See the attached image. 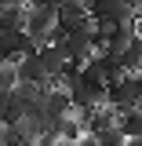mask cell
I'll return each instance as SVG.
<instances>
[{"label":"cell","instance_id":"6da1fadb","mask_svg":"<svg viewBox=\"0 0 142 146\" xmlns=\"http://www.w3.org/2000/svg\"><path fill=\"white\" fill-rule=\"evenodd\" d=\"M26 15H29L26 4L4 7V11H0V33H26Z\"/></svg>","mask_w":142,"mask_h":146},{"label":"cell","instance_id":"3957f363","mask_svg":"<svg viewBox=\"0 0 142 146\" xmlns=\"http://www.w3.org/2000/svg\"><path fill=\"white\" fill-rule=\"evenodd\" d=\"M95 139H98L102 146H127V143H131V139H127V135L120 131V128H109V131H102V135H95Z\"/></svg>","mask_w":142,"mask_h":146},{"label":"cell","instance_id":"277c9868","mask_svg":"<svg viewBox=\"0 0 142 146\" xmlns=\"http://www.w3.org/2000/svg\"><path fill=\"white\" fill-rule=\"evenodd\" d=\"M77 146H102V143H98L95 135H84V139H80V143H77Z\"/></svg>","mask_w":142,"mask_h":146},{"label":"cell","instance_id":"8992f818","mask_svg":"<svg viewBox=\"0 0 142 146\" xmlns=\"http://www.w3.org/2000/svg\"><path fill=\"white\" fill-rule=\"evenodd\" d=\"M7 4H22V0H7Z\"/></svg>","mask_w":142,"mask_h":146},{"label":"cell","instance_id":"5b68a950","mask_svg":"<svg viewBox=\"0 0 142 146\" xmlns=\"http://www.w3.org/2000/svg\"><path fill=\"white\" fill-rule=\"evenodd\" d=\"M4 7H11V4H7V0H0V11H4Z\"/></svg>","mask_w":142,"mask_h":146},{"label":"cell","instance_id":"7a4b0ae2","mask_svg":"<svg viewBox=\"0 0 142 146\" xmlns=\"http://www.w3.org/2000/svg\"><path fill=\"white\" fill-rule=\"evenodd\" d=\"M40 62H44V70H48L51 80H58V77L66 73V66H69V58L58 51L55 44H44V48H40Z\"/></svg>","mask_w":142,"mask_h":146}]
</instances>
